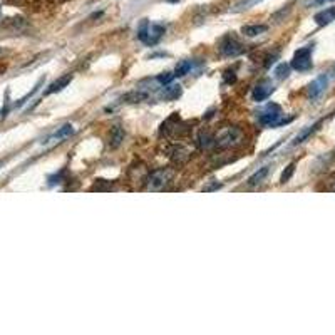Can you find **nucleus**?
Wrapping results in <instances>:
<instances>
[{"label":"nucleus","instance_id":"obj_1","mask_svg":"<svg viewBox=\"0 0 335 335\" xmlns=\"http://www.w3.org/2000/svg\"><path fill=\"white\" fill-rule=\"evenodd\" d=\"M245 139V132L238 126H228L221 129L215 138V146L218 149H230L235 146H240Z\"/></svg>","mask_w":335,"mask_h":335},{"label":"nucleus","instance_id":"obj_2","mask_svg":"<svg viewBox=\"0 0 335 335\" xmlns=\"http://www.w3.org/2000/svg\"><path fill=\"white\" fill-rule=\"evenodd\" d=\"M164 32H166L164 26H161V24H151L149 20L144 19L138 29V39L144 42L146 46H156L163 39Z\"/></svg>","mask_w":335,"mask_h":335},{"label":"nucleus","instance_id":"obj_3","mask_svg":"<svg viewBox=\"0 0 335 335\" xmlns=\"http://www.w3.org/2000/svg\"><path fill=\"white\" fill-rule=\"evenodd\" d=\"M173 176H174V171H173V169H169V168L156 169V171L151 173L148 176V180H146V190H148V191H161V190H164V188L169 185V181L173 180Z\"/></svg>","mask_w":335,"mask_h":335},{"label":"nucleus","instance_id":"obj_4","mask_svg":"<svg viewBox=\"0 0 335 335\" xmlns=\"http://www.w3.org/2000/svg\"><path fill=\"white\" fill-rule=\"evenodd\" d=\"M292 69H295L298 72H305L312 69V47H302L294 54V59L290 62Z\"/></svg>","mask_w":335,"mask_h":335},{"label":"nucleus","instance_id":"obj_5","mask_svg":"<svg viewBox=\"0 0 335 335\" xmlns=\"http://www.w3.org/2000/svg\"><path fill=\"white\" fill-rule=\"evenodd\" d=\"M282 107H280L278 104H268L263 111H261L258 114V121H260V124H263V126H272V127H277L278 124V121L282 119Z\"/></svg>","mask_w":335,"mask_h":335},{"label":"nucleus","instance_id":"obj_6","mask_svg":"<svg viewBox=\"0 0 335 335\" xmlns=\"http://www.w3.org/2000/svg\"><path fill=\"white\" fill-rule=\"evenodd\" d=\"M220 51L223 56H227V57H236L245 52V46L236 40L233 35H227V37L220 42Z\"/></svg>","mask_w":335,"mask_h":335},{"label":"nucleus","instance_id":"obj_7","mask_svg":"<svg viewBox=\"0 0 335 335\" xmlns=\"http://www.w3.org/2000/svg\"><path fill=\"white\" fill-rule=\"evenodd\" d=\"M273 93V82L270 79H263V81H260L257 86H255L253 93H252V97L255 102H261L270 97V94Z\"/></svg>","mask_w":335,"mask_h":335},{"label":"nucleus","instance_id":"obj_8","mask_svg":"<svg viewBox=\"0 0 335 335\" xmlns=\"http://www.w3.org/2000/svg\"><path fill=\"white\" fill-rule=\"evenodd\" d=\"M328 86V77L325 74H322L315 79V81L310 82V86H308V97L310 99H317L324 91L327 89Z\"/></svg>","mask_w":335,"mask_h":335},{"label":"nucleus","instance_id":"obj_9","mask_svg":"<svg viewBox=\"0 0 335 335\" xmlns=\"http://www.w3.org/2000/svg\"><path fill=\"white\" fill-rule=\"evenodd\" d=\"M181 93H183V91H181L180 84H166V86L161 89L160 97L164 101H174L181 96Z\"/></svg>","mask_w":335,"mask_h":335},{"label":"nucleus","instance_id":"obj_10","mask_svg":"<svg viewBox=\"0 0 335 335\" xmlns=\"http://www.w3.org/2000/svg\"><path fill=\"white\" fill-rule=\"evenodd\" d=\"M72 81V74H65V76H62V77H59L57 81H54L51 86H49V89L46 91V96H49V94H54V93H60L64 87H67L69 86V82Z\"/></svg>","mask_w":335,"mask_h":335},{"label":"nucleus","instance_id":"obj_11","mask_svg":"<svg viewBox=\"0 0 335 335\" xmlns=\"http://www.w3.org/2000/svg\"><path fill=\"white\" fill-rule=\"evenodd\" d=\"M314 20L319 24V26H327V24L333 22L335 20V7H330V9H325V10L319 12V14L314 17Z\"/></svg>","mask_w":335,"mask_h":335},{"label":"nucleus","instance_id":"obj_12","mask_svg":"<svg viewBox=\"0 0 335 335\" xmlns=\"http://www.w3.org/2000/svg\"><path fill=\"white\" fill-rule=\"evenodd\" d=\"M124 141V131L121 126H114L111 129V138H109V146H111L113 149L119 148L121 143Z\"/></svg>","mask_w":335,"mask_h":335},{"label":"nucleus","instance_id":"obj_13","mask_svg":"<svg viewBox=\"0 0 335 335\" xmlns=\"http://www.w3.org/2000/svg\"><path fill=\"white\" fill-rule=\"evenodd\" d=\"M268 27L263 26V24H255V26H243L241 27V32L243 35H247V37H257V35L266 32Z\"/></svg>","mask_w":335,"mask_h":335},{"label":"nucleus","instance_id":"obj_14","mask_svg":"<svg viewBox=\"0 0 335 335\" xmlns=\"http://www.w3.org/2000/svg\"><path fill=\"white\" fill-rule=\"evenodd\" d=\"M72 132H74V126H72V124H64L62 127H59V129L54 132L52 136L47 139V141H59V139H64L67 136H71ZM47 141H44V143H47Z\"/></svg>","mask_w":335,"mask_h":335},{"label":"nucleus","instance_id":"obj_15","mask_svg":"<svg viewBox=\"0 0 335 335\" xmlns=\"http://www.w3.org/2000/svg\"><path fill=\"white\" fill-rule=\"evenodd\" d=\"M268 171H270V169H268V166L260 168L257 173H253V174L248 178V185H250V186H257V185H260V183L263 181V180L266 178V176H268Z\"/></svg>","mask_w":335,"mask_h":335},{"label":"nucleus","instance_id":"obj_16","mask_svg":"<svg viewBox=\"0 0 335 335\" xmlns=\"http://www.w3.org/2000/svg\"><path fill=\"white\" fill-rule=\"evenodd\" d=\"M319 126H320V123H317V124H312V126H308L307 129H303V131H302L300 134H297V136H295V139H294V143H292V144H294V146H297V144L303 143V141H305V139H307V138L310 136V134H312V132H315L317 129H319Z\"/></svg>","mask_w":335,"mask_h":335},{"label":"nucleus","instance_id":"obj_17","mask_svg":"<svg viewBox=\"0 0 335 335\" xmlns=\"http://www.w3.org/2000/svg\"><path fill=\"white\" fill-rule=\"evenodd\" d=\"M123 99L126 102H143L148 99V94L143 93V91H132V93H127Z\"/></svg>","mask_w":335,"mask_h":335},{"label":"nucleus","instance_id":"obj_18","mask_svg":"<svg viewBox=\"0 0 335 335\" xmlns=\"http://www.w3.org/2000/svg\"><path fill=\"white\" fill-rule=\"evenodd\" d=\"M191 60H181V62L176 65V69H174V76L176 77H183V76H186V74H190V71H191Z\"/></svg>","mask_w":335,"mask_h":335},{"label":"nucleus","instance_id":"obj_19","mask_svg":"<svg viewBox=\"0 0 335 335\" xmlns=\"http://www.w3.org/2000/svg\"><path fill=\"white\" fill-rule=\"evenodd\" d=\"M211 144H215V139L211 138L210 132H201L198 136V146H199V148H210Z\"/></svg>","mask_w":335,"mask_h":335},{"label":"nucleus","instance_id":"obj_20","mask_svg":"<svg viewBox=\"0 0 335 335\" xmlns=\"http://www.w3.org/2000/svg\"><path fill=\"white\" fill-rule=\"evenodd\" d=\"M261 0H241V2H238L235 5V9L233 12H243V10H248V9H252L253 5H257L260 4Z\"/></svg>","mask_w":335,"mask_h":335},{"label":"nucleus","instance_id":"obj_21","mask_svg":"<svg viewBox=\"0 0 335 335\" xmlns=\"http://www.w3.org/2000/svg\"><path fill=\"white\" fill-rule=\"evenodd\" d=\"M275 76L277 79H287L290 76V65L288 64H280L277 69H275Z\"/></svg>","mask_w":335,"mask_h":335},{"label":"nucleus","instance_id":"obj_22","mask_svg":"<svg viewBox=\"0 0 335 335\" xmlns=\"http://www.w3.org/2000/svg\"><path fill=\"white\" fill-rule=\"evenodd\" d=\"M176 76L173 74V72H163V74H160L156 77V81L160 82V84H163V86H166V84H171V81L174 79Z\"/></svg>","mask_w":335,"mask_h":335},{"label":"nucleus","instance_id":"obj_23","mask_svg":"<svg viewBox=\"0 0 335 335\" xmlns=\"http://www.w3.org/2000/svg\"><path fill=\"white\" fill-rule=\"evenodd\" d=\"M294 173H295V163H292V164H288L287 166V169L282 173V178H280V183H287L292 176H294Z\"/></svg>","mask_w":335,"mask_h":335},{"label":"nucleus","instance_id":"obj_24","mask_svg":"<svg viewBox=\"0 0 335 335\" xmlns=\"http://www.w3.org/2000/svg\"><path fill=\"white\" fill-rule=\"evenodd\" d=\"M42 82H44V79H40V81H39L37 84H35V87H34L32 91H30V93H29V94H27L26 97H22V99H20L19 102H17V104H15V107H20V106L24 104V102H27V99H30V97H32V96H34V94H35V93H37V91H39V87L42 86Z\"/></svg>","mask_w":335,"mask_h":335},{"label":"nucleus","instance_id":"obj_25","mask_svg":"<svg viewBox=\"0 0 335 335\" xmlns=\"http://www.w3.org/2000/svg\"><path fill=\"white\" fill-rule=\"evenodd\" d=\"M225 82H227V84H235L236 82L235 71H227V72H225Z\"/></svg>","mask_w":335,"mask_h":335},{"label":"nucleus","instance_id":"obj_26","mask_svg":"<svg viewBox=\"0 0 335 335\" xmlns=\"http://www.w3.org/2000/svg\"><path fill=\"white\" fill-rule=\"evenodd\" d=\"M62 174H64V171H60L59 174L51 176V178H49V185L54 186V185H57V183H60V180H62Z\"/></svg>","mask_w":335,"mask_h":335},{"label":"nucleus","instance_id":"obj_27","mask_svg":"<svg viewBox=\"0 0 335 335\" xmlns=\"http://www.w3.org/2000/svg\"><path fill=\"white\" fill-rule=\"evenodd\" d=\"M218 188H221L220 183H213V185H210V186H205L203 191H215V190H218Z\"/></svg>","mask_w":335,"mask_h":335},{"label":"nucleus","instance_id":"obj_28","mask_svg":"<svg viewBox=\"0 0 335 335\" xmlns=\"http://www.w3.org/2000/svg\"><path fill=\"white\" fill-rule=\"evenodd\" d=\"M330 190H332V191H335V176H333L332 181H330Z\"/></svg>","mask_w":335,"mask_h":335},{"label":"nucleus","instance_id":"obj_29","mask_svg":"<svg viewBox=\"0 0 335 335\" xmlns=\"http://www.w3.org/2000/svg\"><path fill=\"white\" fill-rule=\"evenodd\" d=\"M5 71V65H0V72H4Z\"/></svg>","mask_w":335,"mask_h":335},{"label":"nucleus","instance_id":"obj_30","mask_svg":"<svg viewBox=\"0 0 335 335\" xmlns=\"http://www.w3.org/2000/svg\"><path fill=\"white\" fill-rule=\"evenodd\" d=\"M168 2H178V0H168Z\"/></svg>","mask_w":335,"mask_h":335},{"label":"nucleus","instance_id":"obj_31","mask_svg":"<svg viewBox=\"0 0 335 335\" xmlns=\"http://www.w3.org/2000/svg\"><path fill=\"white\" fill-rule=\"evenodd\" d=\"M317 2H324V0H317ZM332 2H333V0H332Z\"/></svg>","mask_w":335,"mask_h":335},{"label":"nucleus","instance_id":"obj_32","mask_svg":"<svg viewBox=\"0 0 335 335\" xmlns=\"http://www.w3.org/2000/svg\"><path fill=\"white\" fill-rule=\"evenodd\" d=\"M2 164H4V161H0V166H2Z\"/></svg>","mask_w":335,"mask_h":335},{"label":"nucleus","instance_id":"obj_33","mask_svg":"<svg viewBox=\"0 0 335 335\" xmlns=\"http://www.w3.org/2000/svg\"><path fill=\"white\" fill-rule=\"evenodd\" d=\"M333 72H335V65H333Z\"/></svg>","mask_w":335,"mask_h":335}]
</instances>
